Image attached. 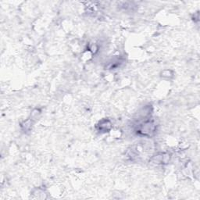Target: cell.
<instances>
[{
  "instance_id": "6da1fadb",
  "label": "cell",
  "mask_w": 200,
  "mask_h": 200,
  "mask_svg": "<svg viewBox=\"0 0 200 200\" xmlns=\"http://www.w3.org/2000/svg\"><path fill=\"white\" fill-rule=\"evenodd\" d=\"M99 131H106L111 127V123L109 121H103L101 123H99Z\"/></svg>"
}]
</instances>
